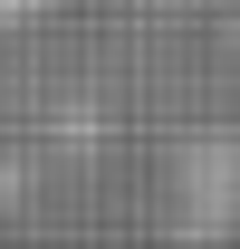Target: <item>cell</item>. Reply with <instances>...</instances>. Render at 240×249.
<instances>
[{
    "mask_svg": "<svg viewBox=\"0 0 240 249\" xmlns=\"http://www.w3.org/2000/svg\"><path fill=\"white\" fill-rule=\"evenodd\" d=\"M231 211H240V144L221 134V144H202V154H192V220H211V230H221Z\"/></svg>",
    "mask_w": 240,
    "mask_h": 249,
    "instance_id": "6da1fadb",
    "label": "cell"
}]
</instances>
